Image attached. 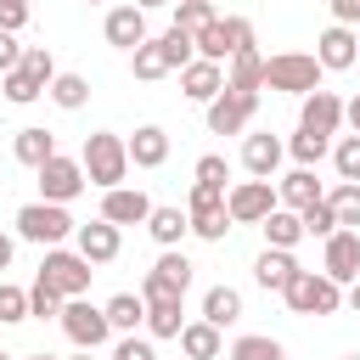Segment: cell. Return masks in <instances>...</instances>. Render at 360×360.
Wrapping results in <instances>:
<instances>
[{"label": "cell", "instance_id": "cell-1", "mask_svg": "<svg viewBox=\"0 0 360 360\" xmlns=\"http://www.w3.org/2000/svg\"><path fill=\"white\" fill-rule=\"evenodd\" d=\"M79 163H84V180L101 186V191H112V186L129 180V146L112 129H90L84 146H79Z\"/></svg>", "mask_w": 360, "mask_h": 360}, {"label": "cell", "instance_id": "cell-2", "mask_svg": "<svg viewBox=\"0 0 360 360\" xmlns=\"http://www.w3.org/2000/svg\"><path fill=\"white\" fill-rule=\"evenodd\" d=\"M326 68L315 62V51H276L264 56V90H281V96H309L321 90Z\"/></svg>", "mask_w": 360, "mask_h": 360}, {"label": "cell", "instance_id": "cell-3", "mask_svg": "<svg viewBox=\"0 0 360 360\" xmlns=\"http://www.w3.org/2000/svg\"><path fill=\"white\" fill-rule=\"evenodd\" d=\"M281 298H287V309L292 315H338L343 309V287L332 281V276H321V270H292V281L281 287Z\"/></svg>", "mask_w": 360, "mask_h": 360}, {"label": "cell", "instance_id": "cell-4", "mask_svg": "<svg viewBox=\"0 0 360 360\" xmlns=\"http://www.w3.org/2000/svg\"><path fill=\"white\" fill-rule=\"evenodd\" d=\"M17 236L22 242H39V248H62L68 236H73V214H68V202H22L17 208Z\"/></svg>", "mask_w": 360, "mask_h": 360}, {"label": "cell", "instance_id": "cell-5", "mask_svg": "<svg viewBox=\"0 0 360 360\" xmlns=\"http://www.w3.org/2000/svg\"><path fill=\"white\" fill-rule=\"evenodd\" d=\"M191 45H197L202 62H219V68H225L236 51L253 45V22H248V17H214V22H202V28L191 34Z\"/></svg>", "mask_w": 360, "mask_h": 360}, {"label": "cell", "instance_id": "cell-6", "mask_svg": "<svg viewBox=\"0 0 360 360\" xmlns=\"http://www.w3.org/2000/svg\"><path fill=\"white\" fill-rule=\"evenodd\" d=\"M39 276H45L62 298H84V292H90V276H96V264H90L79 248H45Z\"/></svg>", "mask_w": 360, "mask_h": 360}, {"label": "cell", "instance_id": "cell-7", "mask_svg": "<svg viewBox=\"0 0 360 360\" xmlns=\"http://www.w3.org/2000/svg\"><path fill=\"white\" fill-rule=\"evenodd\" d=\"M186 219H191V236H202V242H225V231H231L225 191H219V186H197V180H191V191H186Z\"/></svg>", "mask_w": 360, "mask_h": 360}, {"label": "cell", "instance_id": "cell-8", "mask_svg": "<svg viewBox=\"0 0 360 360\" xmlns=\"http://www.w3.org/2000/svg\"><path fill=\"white\" fill-rule=\"evenodd\" d=\"M62 332H68V343L73 349H101L107 338H112V326H107V309L101 304H90V298H62Z\"/></svg>", "mask_w": 360, "mask_h": 360}, {"label": "cell", "instance_id": "cell-9", "mask_svg": "<svg viewBox=\"0 0 360 360\" xmlns=\"http://www.w3.org/2000/svg\"><path fill=\"white\" fill-rule=\"evenodd\" d=\"M270 208H276V180L248 174V180H231V186H225V214H231V225H259Z\"/></svg>", "mask_w": 360, "mask_h": 360}, {"label": "cell", "instance_id": "cell-10", "mask_svg": "<svg viewBox=\"0 0 360 360\" xmlns=\"http://www.w3.org/2000/svg\"><path fill=\"white\" fill-rule=\"evenodd\" d=\"M191 270H197V264H191L180 248H163V253H158V264L141 276V298H146V304H152V298H186Z\"/></svg>", "mask_w": 360, "mask_h": 360}, {"label": "cell", "instance_id": "cell-11", "mask_svg": "<svg viewBox=\"0 0 360 360\" xmlns=\"http://www.w3.org/2000/svg\"><path fill=\"white\" fill-rule=\"evenodd\" d=\"M34 174H39V197H45V202H73V197L90 186V180H84V163H79V158H68V152L45 158Z\"/></svg>", "mask_w": 360, "mask_h": 360}, {"label": "cell", "instance_id": "cell-12", "mask_svg": "<svg viewBox=\"0 0 360 360\" xmlns=\"http://www.w3.org/2000/svg\"><path fill=\"white\" fill-rule=\"evenodd\" d=\"M321 276H332L338 287H349V281L360 276V231L338 225V231L326 236V248H321Z\"/></svg>", "mask_w": 360, "mask_h": 360}, {"label": "cell", "instance_id": "cell-13", "mask_svg": "<svg viewBox=\"0 0 360 360\" xmlns=\"http://www.w3.org/2000/svg\"><path fill=\"white\" fill-rule=\"evenodd\" d=\"M253 112H259V96L219 90V96L208 101V129H214V135H242V129L253 124Z\"/></svg>", "mask_w": 360, "mask_h": 360}, {"label": "cell", "instance_id": "cell-14", "mask_svg": "<svg viewBox=\"0 0 360 360\" xmlns=\"http://www.w3.org/2000/svg\"><path fill=\"white\" fill-rule=\"evenodd\" d=\"M298 129H315V135H338L343 129V101H338V90H309V96H298Z\"/></svg>", "mask_w": 360, "mask_h": 360}, {"label": "cell", "instance_id": "cell-15", "mask_svg": "<svg viewBox=\"0 0 360 360\" xmlns=\"http://www.w3.org/2000/svg\"><path fill=\"white\" fill-rule=\"evenodd\" d=\"M315 62H321L326 73H343V68H354V62H360V28H343V22H332V28L315 39Z\"/></svg>", "mask_w": 360, "mask_h": 360}, {"label": "cell", "instance_id": "cell-16", "mask_svg": "<svg viewBox=\"0 0 360 360\" xmlns=\"http://www.w3.org/2000/svg\"><path fill=\"white\" fill-rule=\"evenodd\" d=\"M73 248L90 259V264H112L118 248H124V231L112 219H90V225H73Z\"/></svg>", "mask_w": 360, "mask_h": 360}, {"label": "cell", "instance_id": "cell-17", "mask_svg": "<svg viewBox=\"0 0 360 360\" xmlns=\"http://www.w3.org/2000/svg\"><path fill=\"white\" fill-rule=\"evenodd\" d=\"M146 214H152V197H146L141 186H112V191H101V219H112L118 231H124V225H146Z\"/></svg>", "mask_w": 360, "mask_h": 360}, {"label": "cell", "instance_id": "cell-18", "mask_svg": "<svg viewBox=\"0 0 360 360\" xmlns=\"http://www.w3.org/2000/svg\"><path fill=\"white\" fill-rule=\"evenodd\" d=\"M101 34H107V45H118V51H135L141 39H146V11L129 0V6H112L107 17H101Z\"/></svg>", "mask_w": 360, "mask_h": 360}, {"label": "cell", "instance_id": "cell-19", "mask_svg": "<svg viewBox=\"0 0 360 360\" xmlns=\"http://www.w3.org/2000/svg\"><path fill=\"white\" fill-rule=\"evenodd\" d=\"M180 90H186V101L208 107V101L225 90V68H219V62H202V56H191V62L180 68Z\"/></svg>", "mask_w": 360, "mask_h": 360}, {"label": "cell", "instance_id": "cell-20", "mask_svg": "<svg viewBox=\"0 0 360 360\" xmlns=\"http://www.w3.org/2000/svg\"><path fill=\"white\" fill-rule=\"evenodd\" d=\"M281 158H287V146H281L270 129H259V135H242V169H248V174H259V180H276Z\"/></svg>", "mask_w": 360, "mask_h": 360}, {"label": "cell", "instance_id": "cell-21", "mask_svg": "<svg viewBox=\"0 0 360 360\" xmlns=\"http://www.w3.org/2000/svg\"><path fill=\"white\" fill-rule=\"evenodd\" d=\"M124 146H129V169H163L169 163V129L163 124H141Z\"/></svg>", "mask_w": 360, "mask_h": 360}, {"label": "cell", "instance_id": "cell-22", "mask_svg": "<svg viewBox=\"0 0 360 360\" xmlns=\"http://www.w3.org/2000/svg\"><path fill=\"white\" fill-rule=\"evenodd\" d=\"M225 90H242V96L264 90V56H259V45H248V51H236L225 62Z\"/></svg>", "mask_w": 360, "mask_h": 360}, {"label": "cell", "instance_id": "cell-23", "mask_svg": "<svg viewBox=\"0 0 360 360\" xmlns=\"http://www.w3.org/2000/svg\"><path fill=\"white\" fill-rule=\"evenodd\" d=\"M321 197H326V191H321L315 169H304V163H298L292 174H281V180H276V202H281V208H292V214H298V208H309V202H321Z\"/></svg>", "mask_w": 360, "mask_h": 360}, {"label": "cell", "instance_id": "cell-24", "mask_svg": "<svg viewBox=\"0 0 360 360\" xmlns=\"http://www.w3.org/2000/svg\"><path fill=\"white\" fill-rule=\"evenodd\" d=\"M146 231H152V242H158V248H180V242L191 236V219H186V208L152 202V214H146Z\"/></svg>", "mask_w": 360, "mask_h": 360}, {"label": "cell", "instance_id": "cell-25", "mask_svg": "<svg viewBox=\"0 0 360 360\" xmlns=\"http://www.w3.org/2000/svg\"><path fill=\"white\" fill-rule=\"evenodd\" d=\"M292 270H298L292 248H264V253L253 259V281H259L264 292H281V287L292 281Z\"/></svg>", "mask_w": 360, "mask_h": 360}, {"label": "cell", "instance_id": "cell-26", "mask_svg": "<svg viewBox=\"0 0 360 360\" xmlns=\"http://www.w3.org/2000/svg\"><path fill=\"white\" fill-rule=\"evenodd\" d=\"M180 349H186V360H219V354H225V332L197 315V321L180 326Z\"/></svg>", "mask_w": 360, "mask_h": 360}, {"label": "cell", "instance_id": "cell-27", "mask_svg": "<svg viewBox=\"0 0 360 360\" xmlns=\"http://www.w3.org/2000/svg\"><path fill=\"white\" fill-rule=\"evenodd\" d=\"M11 158H17V163H28V169H39L45 158H56V135H51L45 124H28V129H17Z\"/></svg>", "mask_w": 360, "mask_h": 360}, {"label": "cell", "instance_id": "cell-28", "mask_svg": "<svg viewBox=\"0 0 360 360\" xmlns=\"http://www.w3.org/2000/svg\"><path fill=\"white\" fill-rule=\"evenodd\" d=\"M259 231H264V248H298V242H304V219H298L292 208H281V202L259 219Z\"/></svg>", "mask_w": 360, "mask_h": 360}, {"label": "cell", "instance_id": "cell-29", "mask_svg": "<svg viewBox=\"0 0 360 360\" xmlns=\"http://www.w3.org/2000/svg\"><path fill=\"white\" fill-rule=\"evenodd\" d=\"M202 321H208V326H219V332H225V326H236V321H242V292H236V287H225V281H219V287H208V292H202Z\"/></svg>", "mask_w": 360, "mask_h": 360}, {"label": "cell", "instance_id": "cell-30", "mask_svg": "<svg viewBox=\"0 0 360 360\" xmlns=\"http://www.w3.org/2000/svg\"><path fill=\"white\" fill-rule=\"evenodd\" d=\"M141 326H146V338H180V326H186V298H152Z\"/></svg>", "mask_w": 360, "mask_h": 360}, {"label": "cell", "instance_id": "cell-31", "mask_svg": "<svg viewBox=\"0 0 360 360\" xmlns=\"http://www.w3.org/2000/svg\"><path fill=\"white\" fill-rule=\"evenodd\" d=\"M129 68H135V79H163V73H174V62H169V45H163V34L152 39H141L135 51H129Z\"/></svg>", "mask_w": 360, "mask_h": 360}, {"label": "cell", "instance_id": "cell-32", "mask_svg": "<svg viewBox=\"0 0 360 360\" xmlns=\"http://www.w3.org/2000/svg\"><path fill=\"white\" fill-rule=\"evenodd\" d=\"M101 309H107V326H112V332H135V326L146 321V298H141V292H112Z\"/></svg>", "mask_w": 360, "mask_h": 360}, {"label": "cell", "instance_id": "cell-33", "mask_svg": "<svg viewBox=\"0 0 360 360\" xmlns=\"http://www.w3.org/2000/svg\"><path fill=\"white\" fill-rule=\"evenodd\" d=\"M45 96H51L62 112H79V107L90 101V79H84V73H56V79L45 84Z\"/></svg>", "mask_w": 360, "mask_h": 360}, {"label": "cell", "instance_id": "cell-34", "mask_svg": "<svg viewBox=\"0 0 360 360\" xmlns=\"http://www.w3.org/2000/svg\"><path fill=\"white\" fill-rule=\"evenodd\" d=\"M326 202H332V214H338V225H349V231H360V180H338V186L326 191Z\"/></svg>", "mask_w": 360, "mask_h": 360}, {"label": "cell", "instance_id": "cell-35", "mask_svg": "<svg viewBox=\"0 0 360 360\" xmlns=\"http://www.w3.org/2000/svg\"><path fill=\"white\" fill-rule=\"evenodd\" d=\"M225 360H287V349H281L276 338H264V332H242Z\"/></svg>", "mask_w": 360, "mask_h": 360}, {"label": "cell", "instance_id": "cell-36", "mask_svg": "<svg viewBox=\"0 0 360 360\" xmlns=\"http://www.w3.org/2000/svg\"><path fill=\"white\" fill-rule=\"evenodd\" d=\"M287 152H292V163H304V169H315L326 152H332V135H315V129H298L292 141H287Z\"/></svg>", "mask_w": 360, "mask_h": 360}, {"label": "cell", "instance_id": "cell-37", "mask_svg": "<svg viewBox=\"0 0 360 360\" xmlns=\"http://www.w3.org/2000/svg\"><path fill=\"white\" fill-rule=\"evenodd\" d=\"M51 315H62V292L45 276H34V287H28V321H51Z\"/></svg>", "mask_w": 360, "mask_h": 360}, {"label": "cell", "instance_id": "cell-38", "mask_svg": "<svg viewBox=\"0 0 360 360\" xmlns=\"http://www.w3.org/2000/svg\"><path fill=\"white\" fill-rule=\"evenodd\" d=\"M0 84H6V101H11V107H28V101H39V96H45V84H39V79H28L22 68L0 73Z\"/></svg>", "mask_w": 360, "mask_h": 360}, {"label": "cell", "instance_id": "cell-39", "mask_svg": "<svg viewBox=\"0 0 360 360\" xmlns=\"http://www.w3.org/2000/svg\"><path fill=\"white\" fill-rule=\"evenodd\" d=\"M17 68H22L28 79H39V84H51V79H56V56H51L45 45H22V56H17Z\"/></svg>", "mask_w": 360, "mask_h": 360}, {"label": "cell", "instance_id": "cell-40", "mask_svg": "<svg viewBox=\"0 0 360 360\" xmlns=\"http://www.w3.org/2000/svg\"><path fill=\"white\" fill-rule=\"evenodd\" d=\"M298 219H304V236H321V242L338 231V214H332V202H326V197H321V202H309V208H298Z\"/></svg>", "mask_w": 360, "mask_h": 360}, {"label": "cell", "instance_id": "cell-41", "mask_svg": "<svg viewBox=\"0 0 360 360\" xmlns=\"http://www.w3.org/2000/svg\"><path fill=\"white\" fill-rule=\"evenodd\" d=\"M219 11H214V0H174V28H186V34H197L202 22H214Z\"/></svg>", "mask_w": 360, "mask_h": 360}, {"label": "cell", "instance_id": "cell-42", "mask_svg": "<svg viewBox=\"0 0 360 360\" xmlns=\"http://www.w3.org/2000/svg\"><path fill=\"white\" fill-rule=\"evenodd\" d=\"M332 169H338V180H360V135H343L332 146Z\"/></svg>", "mask_w": 360, "mask_h": 360}, {"label": "cell", "instance_id": "cell-43", "mask_svg": "<svg viewBox=\"0 0 360 360\" xmlns=\"http://www.w3.org/2000/svg\"><path fill=\"white\" fill-rule=\"evenodd\" d=\"M11 321H28V287L0 281V326H11Z\"/></svg>", "mask_w": 360, "mask_h": 360}, {"label": "cell", "instance_id": "cell-44", "mask_svg": "<svg viewBox=\"0 0 360 360\" xmlns=\"http://www.w3.org/2000/svg\"><path fill=\"white\" fill-rule=\"evenodd\" d=\"M197 186H219V191H225V186H231V163H225L219 152H202V158H197Z\"/></svg>", "mask_w": 360, "mask_h": 360}, {"label": "cell", "instance_id": "cell-45", "mask_svg": "<svg viewBox=\"0 0 360 360\" xmlns=\"http://www.w3.org/2000/svg\"><path fill=\"white\" fill-rule=\"evenodd\" d=\"M163 45H169V62H174V73H180V68H186V62L197 56V45H191V34H186V28H174V22L163 28Z\"/></svg>", "mask_w": 360, "mask_h": 360}, {"label": "cell", "instance_id": "cell-46", "mask_svg": "<svg viewBox=\"0 0 360 360\" xmlns=\"http://www.w3.org/2000/svg\"><path fill=\"white\" fill-rule=\"evenodd\" d=\"M112 360H158V354H152V338L124 332V338H118V349H112Z\"/></svg>", "mask_w": 360, "mask_h": 360}, {"label": "cell", "instance_id": "cell-47", "mask_svg": "<svg viewBox=\"0 0 360 360\" xmlns=\"http://www.w3.org/2000/svg\"><path fill=\"white\" fill-rule=\"evenodd\" d=\"M22 22H28V0H0V28L22 34Z\"/></svg>", "mask_w": 360, "mask_h": 360}, {"label": "cell", "instance_id": "cell-48", "mask_svg": "<svg viewBox=\"0 0 360 360\" xmlns=\"http://www.w3.org/2000/svg\"><path fill=\"white\" fill-rule=\"evenodd\" d=\"M17 56H22L17 34H11V28H0V73H11V68H17Z\"/></svg>", "mask_w": 360, "mask_h": 360}, {"label": "cell", "instance_id": "cell-49", "mask_svg": "<svg viewBox=\"0 0 360 360\" xmlns=\"http://www.w3.org/2000/svg\"><path fill=\"white\" fill-rule=\"evenodd\" d=\"M332 6V22H343V28H360V0H326Z\"/></svg>", "mask_w": 360, "mask_h": 360}, {"label": "cell", "instance_id": "cell-50", "mask_svg": "<svg viewBox=\"0 0 360 360\" xmlns=\"http://www.w3.org/2000/svg\"><path fill=\"white\" fill-rule=\"evenodd\" d=\"M11 259H17V242L0 231V270H11Z\"/></svg>", "mask_w": 360, "mask_h": 360}, {"label": "cell", "instance_id": "cell-51", "mask_svg": "<svg viewBox=\"0 0 360 360\" xmlns=\"http://www.w3.org/2000/svg\"><path fill=\"white\" fill-rule=\"evenodd\" d=\"M343 124L360 135V96H354V101H343Z\"/></svg>", "mask_w": 360, "mask_h": 360}, {"label": "cell", "instance_id": "cell-52", "mask_svg": "<svg viewBox=\"0 0 360 360\" xmlns=\"http://www.w3.org/2000/svg\"><path fill=\"white\" fill-rule=\"evenodd\" d=\"M343 304H349V309H354V315H360V276H354V281H349V292H343Z\"/></svg>", "mask_w": 360, "mask_h": 360}, {"label": "cell", "instance_id": "cell-53", "mask_svg": "<svg viewBox=\"0 0 360 360\" xmlns=\"http://www.w3.org/2000/svg\"><path fill=\"white\" fill-rule=\"evenodd\" d=\"M141 11H163V6H174V0H135Z\"/></svg>", "mask_w": 360, "mask_h": 360}, {"label": "cell", "instance_id": "cell-54", "mask_svg": "<svg viewBox=\"0 0 360 360\" xmlns=\"http://www.w3.org/2000/svg\"><path fill=\"white\" fill-rule=\"evenodd\" d=\"M73 360H96V349H79V354H73Z\"/></svg>", "mask_w": 360, "mask_h": 360}, {"label": "cell", "instance_id": "cell-55", "mask_svg": "<svg viewBox=\"0 0 360 360\" xmlns=\"http://www.w3.org/2000/svg\"><path fill=\"white\" fill-rule=\"evenodd\" d=\"M28 360H56V354H28Z\"/></svg>", "mask_w": 360, "mask_h": 360}, {"label": "cell", "instance_id": "cell-56", "mask_svg": "<svg viewBox=\"0 0 360 360\" xmlns=\"http://www.w3.org/2000/svg\"><path fill=\"white\" fill-rule=\"evenodd\" d=\"M343 360H360V354H343Z\"/></svg>", "mask_w": 360, "mask_h": 360}, {"label": "cell", "instance_id": "cell-57", "mask_svg": "<svg viewBox=\"0 0 360 360\" xmlns=\"http://www.w3.org/2000/svg\"><path fill=\"white\" fill-rule=\"evenodd\" d=\"M0 360H11V354H6V349H0Z\"/></svg>", "mask_w": 360, "mask_h": 360}, {"label": "cell", "instance_id": "cell-58", "mask_svg": "<svg viewBox=\"0 0 360 360\" xmlns=\"http://www.w3.org/2000/svg\"><path fill=\"white\" fill-rule=\"evenodd\" d=\"M90 6H101V0H90Z\"/></svg>", "mask_w": 360, "mask_h": 360}]
</instances>
